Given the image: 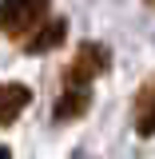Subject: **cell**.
Masks as SVG:
<instances>
[{
  "label": "cell",
  "mask_w": 155,
  "mask_h": 159,
  "mask_svg": "<svg viewBox=\"0 0 155 159\" xmlns=\"http://www.w3.org/2000/svg\"><path fill=\"white\" fill-rule=\"evenodd\" d=\"M147 4H155V0H147Z\"/></svg>",
  "instance_id": "cell-7"
},
{
  "label": "cell",
  "mask_w": 155,
  "mask_h": 159,
  "mask_svg": "<svg viewBox=\"0 0 155 159\" xmlns=\"http://www.w3.org/2000/svg\"><path fill=\"white\" fill-rule=\"evenodd\" d=\"M0 159H12V155H8V147H4V143H0Z\"/></svg>",
  "instance_id": "cell-6"
},
{
  "label": "cell",
  "mask_w": 155,
  "mask_h": 159,
  "mask_svg": "<svg viewBox=\"0 0 155 159\" xmlns=\"http://www.w3.org/2000/svg\"><path fill=\"white\" fill-rule=\"evenodd\" d=\"M107 64H112L107 44L84 40V44L76 48V56L68 60V68H64V88H60L56 107H52L56 123H72V119H80L88 107H92V84L107 72Z\"/></svg>",
  "instance_id": "cell-1"
},
{
  "label": "cell",
  "mask_w": 155,
  "mask_h": 159,
  "mask_svg": "<svg viewBox=\"0 0 155 159\" xmlns=\"http://www.w3.org/2000/svg\"><path fill=\"white\" fill-rule=\"evenodd\" d=\"M32 103V88L28 84H20V80H12V84H0V127H8V123H16L20 111Z\"/></svg>",
  "instance_id": "cell-3"
},
{
  "label": "cell",
  "mask_w": 155,
  "mask_h": 159,
  "mask_svg": "<svg viewBox=\"0 0 155 159\" xmlns=\"http://www.w3.org/2000/svg\"><path fill=\"white\" fill-rule=\"evenodd\" d=\"M52 0H0V32L8 40H28L48 20Z\"/></svg>",
  "instance_id": "cell-2"
},
{
  "label": "cell",
  "mask_w": 155,
  "mask_h": 159,
  "mask_svg": "<svg viewBox=\"0 0 155 159\" xmlns=\"http://www.w3.org/2000/svg\"><path fill=\"white\" fill-rule=\"evenodd\" d=\"M131 123L139 135H155V76L143 84L131 99Z\"/></svg>",
  "instance_id": "cell-5"
},
{
  "label": "cell",
  "mask_w": 155,
  "mask_h": 159,
  "mask_svg": "<svg viewBox=\"0 0 155 159\" xmlns=\"http://www.w3.org/2000/svg\"><path fill=\"white\" fill-rule=\"evenodd\" d=\"M68 40V20H44L32 36L24 40V52L28 56H44V52H52Z\"/></svg>",
  "instance_id": "cell-4"
}]
</instances>
